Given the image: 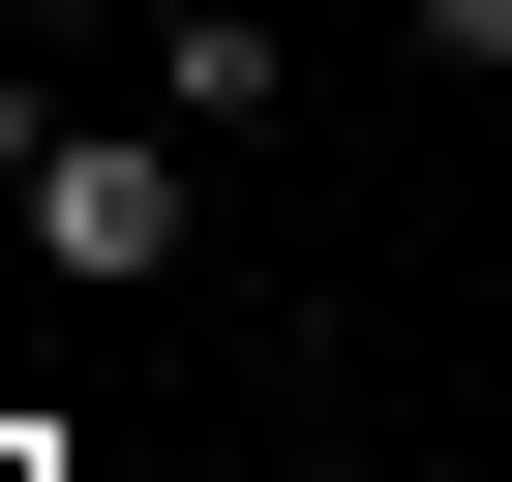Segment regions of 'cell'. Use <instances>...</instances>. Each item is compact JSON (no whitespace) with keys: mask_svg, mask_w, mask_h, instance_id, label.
<instances>
[{"mask_svg":"<svg viewBox=\"0 0 512 482\" xmlns=\"http://www.w3.org/2000/svg\"><path fill=\"white\" fill-rule=\"evenodd\" d=\"M0 241H61L91 302H181V272H211V151H181V121H61V181L0 211Z\"/></svg>","mask_w":512,"mask_h":482,"instance_id":"obj_1","label":"cell"},{"mask_svg":"<svg viewBox=\"0 0 512 482\" xmlns=\"http://www.w3.org/2000/svg\"><path fill=\"white\" fill-rule=\"evenodd\" d=\"M272 91H302V31H151V121H181V151H241Z\"/></svg>","mask_w":512,"mask_h":482,"instance_id":"obj_2","label":"cell"},{"mask_svg":"<svg viewBox=\"0 0 512 482\" xmlns=\"http://www.w3.org/2000/svg\"><path fill=\"white\" fill-rule=\"evenodd\" d=\"M392 61L422 91H512V0H392Z\"/></svg>","mask_w":512,"mask_h":482,"instance_id":"obj_3","label":"cell"},{"mask_svg":"<svg viewBox=\"0 0 512 482\" xmlns=\"http://www.w3.org/2000/svg\"><path fill=\"white\" fill-rule=\"evenodd\" d=\"M61 121H91L61 61H0V211H31V181H61Z\"/></svg>","mask_w":512,"mask_h":482,"instance_id":"obj_4","label":"cell"},{"mask_svg":"<svg viewBox=\"0 0 512 482\" xmlns=\"http://www.w3.org/2000/svg\"><path fill=\"white\" fill-rule=\"evenodd\" d=\"M121 31H272V0H121Z\"/></svg>","mask_w":512,"mask_h":482,"instance_id":"obj_5","label":"cell"},{"mask_svg":"<svg viewBox=\"0 0 512 482\" xmlns=\"http://www.w3.org/2000/svg\"><path fill=\"white\" fill-rule=\"evenodd\" d=\"M0 482H61V452H31V422H0Z\"/></svg>","mask_w":512,"mask_h":482,"instance_id":"obj_6","label":"cell"}]
</instances>
